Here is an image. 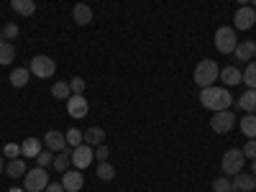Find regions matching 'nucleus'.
Masks as SVG:
<instances>
[{
    "mask_svg": "<svg viewBox=\"0 0 256 192\" xmlns=\"http://www.w3.org/2000/svg\"><path fill=\"white\" fill-rule=\"evenodd\" d=\"M230 90L228 88H216V84H210V88H202L200 90V105L212 113H218V110H230Z\"/></svg>",
    "mask_w": 256,
    "mask_h": 192,
    "instance_id": "obj_1",
    "label": "nucleus"
},
{
    "mask_svg": "<svg viewBox=\"0 0 256 192\" xmlns=\"http://www.w3.org/2000/svg\"><path fill=\"white\" fill-rule=\"evenodd\" d=\"M220 74V67L212 59H202L198 67H195V74H192V80H195V84L202 90V88H210V84H216Z\"/></svg>",
    "mask_w": 256,
    "mask_h": 192,
    "instance_id": "obj_2",
    "label": "nucleus"
},
{
    "mask_svg": "<svg viewBox=\"0 0 256 192\" xmlns=\"http://www.w3.org/2000/svg\"><path fill=\"white\" fill-rule=\"evenodd\" d=\"M24 177H26V180H24V192H41V190H46V184L52 182L44 166L28 169V172H26Z\"/></svg>",
    "mask_w": 256,
    "mask_h": 192,
    "instance_id": "obj_3",
    "label": "nucleus"
},
{
    "mask_svg": "<svg viewBox=\"0 0 256 192\" xmlns=\"http://www.w3.org/2000/svg\"><path fill=\"white\" fill-rule=\"evenodd\" d=\"M244 164H246V156H244L241 148H228V152L223 154V159H220V166H223V172L228 177L244 172Z\"/></svg>",
    "mask_w": 256,
    "mask_h": 192,
    "instance_id": "obj_4",
    "label": "nucleus"
},
{
    "mask_svg": "<svg viewBox=\"0 0 256 192\" xmlns=\"http://www.w3.org/2000/svg\"><path fill=\"white\" fill-rule=\"evenodd\" d=\"M238 46V36H236V28L230 26H220L216 31V49L220 54H233V49Z\"/></svg>",
    "mask_w": 256,
    "mask_h": 192,
    "instance_id": "obj_5",
    "label": "nucleus"
},
{
    "mask_svg": "<svg viewBox=\"0 0 256 192\" xmlns=\"http://www.w3.org/2000/svg\"><path fill=\"white\" fill-rule=\"evenodd\" d=\"M31 74L34 77H41V80H49V77H54V72H56V64H54V59L52 56H46V54H36L34 59H31Z\"/></svg>",
    "mask_w": 256,
    "mask_h": 192,
    "instance_id": "obj_6",
    "label": "nucleus"
},
{
    "mask_svg": "<svg viewBox=\"0 0 256 192\" xmlns=\"http://www.w3.org/2000/svg\"><path fill=\"white\" fill-rule=\"evenodd\" d=\"M251 26H256V8L251 6H241L233 16V28L236 31H248Z\"/></svg>",
    "mask_w": 256,
    "mask_h": 192,
    "instance_id": "obj_7",
    "label": "nucleus"
},
{
    "mask_svg": "<svg viewBox=\"0 0 256 192\" xmlns=\"http://www.w3.org/2000/svg\"><path fill=\"white\" fill-rule=\"evenodd\" d=\"M233 126H236V116H233L230 110H218V113H212V118H210V128L216 134H228Z\"/></svg>",
    "mask_w": 256,
    "mask_h": 192,
    "instance_id": "obj_8",
    "label": "nucleus"
},
{
    "mask_svg": "<svg viewBox=\"0 0 256 192\" xmlns=\"http://www.w3.org/2000/svg\"><path fill=\"white\" fill-rule=\"evenodd\" d=\"M92 159H95L92 146H88V144H80L77 148H72V164H74L77 169H88V166L92 164Z\"/></svg>",
    "mask_w": 256,
    "mask_h": 192,
    "instance_id": "obj_9",
    "label": "nucleus"
},
{
    "mask_svg": "<svg viewBox=\"0 0 256 192\" xmlns=\"http://www.w3.org/2000/svg\"><path fill=\"white\" fill-rule=\"evenodd\" d=\"M88 110H90V105H88V98L84 95H72L67 98V113L70 118H88Z\"/></svg>",
    "mask_w": 256,
    "mask_h": 192,
    "instance_id": "obj_10",
    "label": "nucleus"
},
{
    "mask_svg": "<svg viewBox=\"0 0 256 192\" xmlns=\"http://www.w3.org/2000/svg\"><path fill=\"white\" fill-rule=\"evenodd\" d=\"M82 184H84V177L80 174V169H74V172H62V187H64V192H80L82 190Z\"/></svg>",
    "mask_w": 256,
    "mask_h": 192,
    "instance_id": "obj_11",
    "label": "nucleus"
},
{
    "mask_svg": "<svg viewBox=\"0 0 256 192\" xmlns=\"http://www.w3.org/2000/svg\"><path fill=\"white\" fill-rule=\"evenodd\" d=\"M233 192H254L256 190V177L254 174H244V172H238V174H233Z\"/></svg>",
    "mask_w": 256,
    "mask_h": 192,
    "instance_id": "obj_12",
    "label": "nucleus"
},
{
    "mask_svg": "<svg viewBox=\"0 0 256 192\" xmlns=\"http://www.w3.org/2000/svg\"><path fill=\"white\" fill-rule=\"evenodd\" d=\"M233 56H236L238 62H254L256 56V41H238V46L233 49Z\"/></svg>",
    "mask_w": 256,
    "mask_h": 192,
    "instance_id": "obj_13",
    "label": "nucleus"
},
{
    "mask_svg": "<svg viewBox=\"0 0 256 192\" xmlns=\"http://www.w3.org/2000/svg\"><path fill=\"white\" fill-rule=\"evenodd\" d=\"M44 144H46V148H52V152H64V148H67V136H64L62 131H49Z\"/></svg>",
    "mask_w": 256,
    "mask_h": 192,
    "instance_id": "obj_14",
    "label": "nucleus"
},
{
    "mask_svg": "<svg viewBox=\"0 0 256 192\" xmlns=\"http://www.w3.org/2000/svg\"><path fill=\"white\" fill-rule=\"evenodd\" d=\"M218 80L226 84V88H233V84H238L244 80V72H238L236 67H223L220 74H218Z\"/></svg>",
    "mask_w": 256,
    "mask_h": 192,
    "instance_id": "obj_15",
    "label": "nucleus"
},
{
    "mask_svg": "<svg viewBox=\"0 0 256 192\" xmlns=\"http://www.w3.org/2000/svg\"><path fill=\"white\" fill-rule=\"evenodd\" d=\"M72 16H74V24L88 26L90 20H92V8H90L88 3H77V6H74V10H72Z\"/></svg>",
    "mask_w": 256,
    "mask_h": 192,
    "instance_id": "obj_16",
    "label": "nucleus"
},
{
    "mask_svg": "<svg viewBox=\"0 0 256 192\" xmlns=\"http://www.w3.org/2000/svg\"><path fill=\"white\" fill-rule=\"evenodd\" d=\"M238 108L246 110V113H254V116H256V90L246 88V92L238 95Z\"/></svg>",
    "mask_w": 256,
    "mask_h": 192,
    "instance_id": "obj_17",
    "label": "nucleus"
},
{
    "mask_svg": "<svg viewBox=\"0 0 256 192\" xmlns=\"http://www.w3.org/2000/svg\"><path fill=\"white\" fill-rule=\"evenodd\" d=\"M26 172H28V169H26V162H24V159H18V156H16V159H10V162L6 164V174H8V177H13V180H20Z\"/></svg>",
    "mask_w": 256,
    "mask_h": 192,
    "instance_id": "obj_18",
    "label": "nucleus"
},
{
    "mask_svg": "<svg viewBox=\"0 0 256 192\" xmlns=\"http://www.w3.org/2000/svg\"><path fill=\"white\" fill-rule=\"evenodd\" d=\"M41 152V138H26L20 144V154L24 159H36V154Z\"/></svg>",
    "mask_w": 256,
    "mask_h": 192,
    "instance_id": "obj_19",
    "label": "nucleus"
},
{
    "mask_svg": "<svg viewBox=\"0 0 256 192\" xmlns=\"http://www.w3.org/2000/svg\"><path fill=\"white\" fill-rule=\"evenodd\" d=\"M10 8L18 16H26V18L36 13V3H34V0H10Z\"/></svg>",
    "mask_w": 256,
    "mask_h": 192,
    "instance_id": "obj_20",
    "label": "nucleus"
},
{
    "mask_svg": "<svg viewBox=\"0 0 256 192\" xmlns=\"http://www.w3.org/2000/svg\"><path fill=\"white\" fill-rule=\"evenodd\" d=\"M84 144H88V146H100V144H105V131H102L100 126L88 128V134H84Z\"/></svg>",
    "mask_w": 256,
    "mask_h": 192,
    "instance_id": "obj_21",
    "label": "nucleus"
},
{
    "mask_svg": "<svg viewBox=\"0 0 256 192\" xmlns=\"http://www.w3.org/2000/svg\"><path fill=\"white\" fill-rule=\"evenodd\" d=\"M28 80H31V70H26V67H18V70L10 72V84L13 88H26Z\"/></svg>",
    "mask_w": 256,
    "mask_h": 192,
    "instance_id": "obj_22",
    "label": "nucleus"
},
{
    "mask_svg": "<svg viewBox=\"0 0 256 192\" xmlns=\"http://www.w3.org/2000/svg\"><path fill=\"white\" fill-rule=\"evenodd\" d=\"M70 162H72V148L67 146V148H64V152H59L56 156H54V169H56V172H67V166H70Z\"/></svg>",
    "mask_w": 256,
    "mask_h": 192,
    "instance_id": "obj_23",
    "label": "nucleus"
},
{
    "mask_svg": "<svg viewBox=\"0 0 256 192\" xmlns=\"http://www.w3.org/2000/svg\"><path fill=\"white\" fill-rule=\"evenodd\" d=\"M241 131L246 138H256V116L254 113H246L241 118Z\"/></svg>",
    "mask_w": 256,
    "mask_h": 192,
    "instance_id": "obj_24",
    "label": "nucleus"
},
{
    "mask_svg": "<svg viewBox=\"0 0 256 192\" xmlns=\"http://www.w3.org/2000/svg\"><path fill=\"white\" fill-rule=\"evenodd\" d=\"M52 95H54L56 100H67V98H72L70 82H54V84H52Z\"/></svg>",
    "mask_w": 256,
    "mask_h": 192,
    "instance_id": "obj_25",
    "label": "nucleus"
},
{
    "mask_svg": "<svg viewBox=\"0 0 256 192\" xmlns=\"http://www.w3.org/2000/svg\"><path fill=\"white\" fill-rule=\"evenodd\" d=\"M13 59H16L13 44H10V41H3V44H0V64H10Z\"/></svg>",
    "mask_w": 256,
    "mask_h": 192,
    "instance_id": "obj_26",
    "label": "nucleus"
},
{
    "mask_svg": "<svg viewBox=\"0 0 256 192\" xmlns=\"http://www.w3.org/2000/svg\"><path fill=\"white\" fill-rule=\"evenodd\" d=\"M64 136H67V146H70V148H77L80 144H84V134L80 131V128H70Z\"/></svg>",
    "mask_w": 256,
    "mask_h": 192,
    "instance_id": "obj_27",
    "label": "nucleus"
},
{
    "mask_svg": "<svg viewBox=\"0 0 256 192\" xmlns=\"http://www.w3.org/2000/svg\"><path fill=\"white\" fill-rule=\"evenodd\" d=\"M54 164V152H52V148H41V152L36 154V166H52Z\"/></svg>",
    "mask_w": 256,
    "mask_h": 192,
    "instance_id": "obj_28",
    "label": "nucleus"
},
{
    "mask_svg": "<svg viewBox=\"0 0 256 192\" xmlns=\"http://www.w3.org/2000/svg\"><path fill=\"white\" fill-rule=\"evenodd\" d=\"M241 82H246V88L256 90V62H248V67H246V72H244V80H241Z\"/></svg>",
    "mask_w": 256,
    "mask_h": 192,
    "instance_id": "obj_29",
    "label": "nucleus"
},
{
    "mask_svg": "<svg viewBox=\"0 0 256 192\" xmlns=\"http://www.w3.org/2000/svg\"><path fill=\"white\" fill-rule=\"evenodd\" d=\"M98 177H100V180H105V182H110V180L116 177V169H113V164H108V162H100V164H98Z\"/></svg>",
    "mask_w": 256,
    "mask_h": 192,
    "instance_id": "obj_30",
    "label": "nucleus"
},
{
    "mask_svg": "<svg viewBox=\"0 0 256 192\" xmlns=\"http://www.w3.org/2000/svg\"><path fill=\"white\" fill-rule=\"evenodd\" d=\"M212 190H216V192H233V182H230V177L223 174V177H218V180H212Z\"/></svg>",
    "mask_w": 256,
    "mask_h": 192,
    "instance_id": "obj_31",
    "label": "nucleus"
},
{
    "mask_svg": "<svg viewBox=\"0 0 256 192\" xmlns=\"http://www.w3.org/2000/svg\"><path fill=\"white\" fill-rule=\"evenodd\" d=\"M70 88H72V95H82L84 92V80L82 77H72L70 80Z\"/></svg>",
    "mask_w": 256,
    "mask_h": 192,
    "instance_id": "obj_32",
    "label": "nucleus"
},
{
    "mask_svg": "<svg viewBox=\"0 0 256 192\" xmlns=\"http://www.w3.org/2000/svg\"><path fill=\"white\" fill-rule=\"evenodd\" d=\"M0 34H3V38H6V41H10V38H16V36L20 34V28H18L16 24H6V28L0 31Z\"/></svg>",
    "mask_w": 256,
    "mask_h": 192,
    "instance_id": "obj_33",
    "label": "nucleus"
},
{
    "mask_svg": "<svg viewBox=\"0 0 256 192\" xmlns=\"http://www.w3.org/2000/svg\"><path fill=\"white\" fill-rule=\"evenodd\" d=\"M241 152H244V156H246V159H256V138H248V141H246V146L241 148Z\"/></svg>",
    "mask_w": 256,
    "mask_h": 192,
    "instance_id": "obj_34",
    "label": "nucleus"
},
{
    "mask_svg": "<svg viewBox=\"0 0 256 192\" xmlns=\"http://www.w3.org/2000/svg\"><path fill=\"white\" fill-rule=\"evenodd\" d=\"M18 154H20V146L18 144H6V156L8 159H16Z\"/></svg>",
    "mask_w": 256,
    "mask_h": 192,
    "instance_id": "obj_35",
    "label": "nucleus"
},
{
    "mask_svg": "<svg viewBox=\"0 0 256 192\" xmlns=\"http://www.w3.org/2000/svg\"><path fill=\"white\" fill-rule=\"evenodd\" d=\"M95 159H102V162H108V146L100 144L98 146V152H95Z\"/></svg>",
    "mask_w": 256,
    "mask_h": 192,
    "instance_id": "obj_36",
    "label": "nucleus"
},
{
    "mask_svg": "<svg viewBox=\"0 0 256 192\" xmlns=\"http://www.w3.org/2000/svg\"><path fill=\"white\" fill-rule=\"evenodd\" d=\"M46 192H64V187H62V182H49Z\"/></svg>",
    "mask_w": 256,
    "mask_h": 192,
    "instance_id": "obj_37",
    "label": "nucleus"
},
{
    "mask_svg": "<svg viewBox=\"0 0 256 192\" xmlns=\"http://www.w3.org/2000/svg\"><path fill=\"white\" fill-rule=\"evenodd\" d=\"M6 172V159H3V154H0V174Z\"/></svg>",
    "mask_w": 256,
    "mask_h": 192,
    "instance_id": "obj_38",
    "label": "nucleus"
},
{
    "mask_svg": "<svg viewBox=\"0 0 256 192\" xmlns=\"http://www.w3.org/2000/svg\"><path fill=\"white\" fill-rule=\"evenodd\" d=\"M251 174L256 177V159H251Z\"/></svg>",
    "mask_w": 256,
    "mask_h": 192,
    "instance_id": "obj_39",
    "label": "nucleus"
},
{
    "mask_svg": "<svg viewBox=\"0 0 256 192\" xmlns=\"http://www.w3.org/2000/svg\"><path fill=\"white\" fill-rule=\"evenodd\" d=\"M238 3H241V6H251V0H238Z\"/></svg>",
    "mask_w": 256,
    "mask_h": 192,
    "instance_id": "obj_40",
    "label": "nucleus"
},
{
    "mask_svg": "<svg viewBox=\"0 0 256 192\" xmlns=\"http://www.w3.org/2000/svg\"><path fill=\"white\" fill-rule=\"evenodd\" d=\"M251 8H256V0H251Z\"/></svg>",
    "mask_w": 256,
    "mask_h": 192,
    "instance_id": "obj_41",
    "label": "nucleus"
},
{
    "mask_svg": "<svg viewBox=\"0 0 256 192\" xmlns=\"http://www.w3.org/2000/svg\"><path fill=\"white\" fill-rule=\"evenodd\" d=\"M3 41H6V38H3V34H0V44H3Z\"/></svg>",
    "mask_w": 256,
    "mask_h": 192,
    "instance_id": "obj_42",
    "label": "nucleus"
},
{
    "mask_svg": "<svg viewBox=\"0 0 256 192\" xmlns=\"http://www.w3.org/2000/svg\"><path fill=\"white\" fill-rule=\"evenodd\" d=\"M10 192H24V190H10Z\"/></svg>",
    "mask_w": 256,
    "mask_h": 192,
    "instance_id": "obj_43",
    "label": "nucleus"
}]
</instances>
